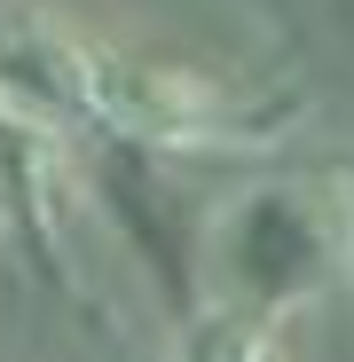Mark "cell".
Here are the masks:
<instances>
[{"label":"cell","instance_id":"1","mask_svg":"<svg viewBox=\"0 0 354 362\" xmlns=\"http://www.w3.org/2000/svg\"><path fill=\"white\" fill-rule=\"evenodd\" d=\"M0 110L40 127H87L142 150H268L291 127V103L228 87L220 71L150 64L95 32L64 24H0Z\"/></svg>","mask_w":354,"mask_h":362},{"label":"cell","instance_id":"2","mask_svg":"<svg viewBox=\"0 0 354 362\" xmlns=\"http://www.w3.org/2000/svg\"><path fill=\"white\" fill-rule=\"evenodd\" d=\"M354 268V197L338 181H268L220 205L205 228V299H236L260 315H291L346 284Z\"/></svg>","mask_w":354,"mask_h":362},{"label":"cell","instance_id":"3","mask_svg":"<svg viewBox=\"0 0 354 362\" xmlns=\"http://www.w3.org/2000/svg\"><path fill=\"white\" fill-rule=\"evenodd\" d=\"M182 362H283V315L236 308V299H205V315L182 339Z\"/></svg>","mask_w":354,"mask_h":362}]
</instances>
